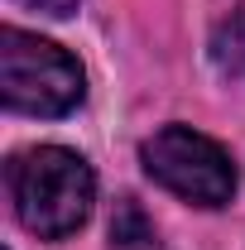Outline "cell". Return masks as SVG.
I'll list each match as a JSON object with an SVG mask.
<instances>
[{"instance_id":"6da1fadb","label":"cell","mask_w":245,"mask_h":250,"mask_svg":"<svg viewBox=\"0 0 245 250\" xmlns=\"http://www.w3.org/2000/svg\"><path fill=\"white\" fill-rule=\"evenodd\" d=\"M5 188L15 202V217L24 231H34L39 241H62L72 236L96 197L92 164L77 149L62 145H34L5 164Z\"/></svg>"},{"instance_id":"7a4b0ae2","label":"cell","mask_w":245,"mask_h":250,"mask_svg":"<svg viewBox=\"0 0 245 250\" xmlns=\"http://www.w3.org/2000/svg\"><path fill=\"white\" fill-rule=\"evenodd\" d=\"M0 96L20 116H67L82 106L87 77L67 48L5 24L0 29Z\"/></svg>"},{"instance_id":"3957f363","label":"cell","mask_w":245,"mask_h":250,"mask_svg":"<svg viewBox=\"0 0 245 250\" xmlns=\"http://www.w3.org/2000/svg\"><path fill=\"white\" fill-rule=\"evenodd\" d=\"M144 173L159 188H168L173 197H183L192 207H226L236 192V164L216 145L212 135L192 130V125H163L140 145Z\"/></svg>"},{"instance_id":"277c9868","label":"cell","mask_w":245,"mask_h":250,"mask_svg":"<svg viewBox=\"0 0 245 250\" xmlns=\"http://www.w3.org/2000/svg\"><path fill=\"white\" fill-rule=\"evenodd\" d=\"M111 236L121 241V246H130V250H144L154 241V231H149V221L140 217V207L125 197L121 207H116V221H111Z\"/></svg>"},{"instance_id":"5b68a950","label":"cell","mask_w":245,"mask_h":250,"mask_svg":"<svg viewBox=\"0 0 245 250\" xmlns=\"http://www.w3.org/2000/svg\"><path fill=\"white\" fill-rule=\"evenodd\" d=\"M15 5H24V10H39V15H48V20H67V15L77 10V0H15Z\"/></svg>"}]
</instances>
